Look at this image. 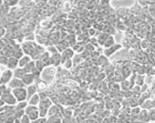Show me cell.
Instances as JSON below:
<instances>
[{
    "label": "cell",
    "instance_id": "obj_1",
    "mask_svg": "<svg viewBox=\"0 0 155 123\" xmlns=\"http://www.w3.org/2000/svg\"><path fill=\"white\" fill-rule=\"evenodd\" d=\"M53 102L52 99L49 98H46L44 99H40L38 108V112H39V117L40 118H47L48 116V111L49 108L52 106Z\"/></svg>",
    "mask_w": 155,
    "mask_h": 123
},
{
    "label": "cell",
    "instance_id": "obj_2",
    "mask_svg": "<svg viewBox=\"0 0 155 123\" xmlns=\"http://www.w3.org/2000/svg\"><path fill=\"white\" fill-rule=\"evenodd\" d=\"M11 92L15 99H17L18 102L21 101H27L28 100V93H27V89L26 87L22 88H17L14 89H11Z\"/></svg>",
    "mask_w": 155,
    "mask_h": 123
},
{
    "label": "cell",
    "instance_id": "obj_3",
    "mask_svg": "<svg viewBox=\"0 0 155 123\" xmlns=\"http://www.w3.org/2000/svg\"><path fill=\"white\" fill-rule=\"evenodd\" d=\"M25 114L28 117L30 121L38 119L39 118V112H38V106H31L28 105L27 108H25Z\"/></svg>",
    "mask_w": 155,
    "mask_h": 123
},
{
    "label": "cell",
    "instance_id": "obj_4",
    "mask_svg": "<svg viewBox=\"0 0 155 123\" xmlns=\"http://www.w3.org/2000/svg\"><path fill=\"white\" fill-rule=\"evenodd\" d=\"M1 99H3V101L5 102V104L6 105H8V106H16V104L18 103L17 99H15V97L13 96V94L11 92V89L8 87L7 91L1 97Z\"/></svg>",
    "mask_w": 155,
    "mask_h": 123
},
{
    "label": "cell",
    "instance_id": "obj_5",
    "mask_svg": "<svg viewBox=\"0 0 155 123\" xmlns=\"http://www.w3.org/2000/svg\"><path fill=\"white\" fill-rule=\"evenodd\" d=\"M13 78H14V76H13V70L7 69L6 70L2 71V73L0 74V84L7 85Z\"/></svg>",
    "mask_w": 155,
    "mask_h": 123
},
{
    "label": "cell",
    "instance_id": "obj_6",
    "mask_svg": "<svg viewBox=\"0 0 155 123\" xmlns=\"http://www.w3.org/2000/svg\"><path fill=\"white\" fill-rule=\"evenodd\" d=\"M120 48H121V45L116 44V43H115L113 46H111V47H110L104 49V56L107 57H109L112 56L114 53H116Z\"/></svg>",
    "mask_w": 155,
    "mask_h": 123
},
{
    "label": "cell",
    "instance_id": "obj_7",
    "mask_svg": "<svg viewBox=\"0 0 155 123\" xmlns=\"http://www.w3.org/2000/svg\"><path fill=\"white\" fill-rule=\"evenodd\" d=\"M8 87L10 89H14L17 88H22L25 87V85L23 84L22 80L20 79H17V78H13L8 83Z\"/></svg>",
    "mask_w": 155,
    "mask_h": 123
},
{
    "label": "cell",
    "instance_id": "obj_8",
    "mask_svg": "<svg viewBox=\"0 0 155 123\" xmlns=\"http://www.w3.org/2000/svg\"><path fill=\"white\" fill-rule=\"evenodd\" d=\"M7 67H8V70H16L17 68H18V59L17 57H13V56L8 57Z\"/></svg>",
    "mask_w": 155,
    "mask_h": 123
},
{
    "label": "cell",
    "instance_id": "obj_9",
    "mask_svg": "<svg viewBox=\"0 0 155 123\" xmlns=\"http://www.w3.org/2000/svg\"><path fill=\"white\" fill-rule=\"evenodd\" d=\"M21 80H22L23 84L25 85V87L29 86V85H32V84H35V81H36L35 79H34V77L30 73H26L24 75V77L21 79Z\"/></svg>",
    "mask_w": 155,
    "mask_h": 123
},
{
    "label": "cell",
    "instance_id": "obj_10",
    "mask_svg": "<svg viewBox=\"0 0 155 123\" xmlns=\"http://www.w3.org/2000/svg\"><path fill=\"white\" fill-rule=\"evenodd\" d=\"M31 60H32V58L29 55H23L18 59V68H22V69L25 68Z\"/></svg>",
    "mask_w": 155,
    "mask_h": 123
},
{
    "label": "cell",
    "instance_id": "obj_11",
    "mask_svg": "<svg viewBox=\"0 0 155 123\" xmlns=\"http://www.w3.org/2000/svg\"><path fill=\"white\" fill-rule=\"evenodd\" d=\"M28 105H31V106H38L39 101H40V98H39V95L38 93H36L35 95H33L32 97H30L28 100Z\"/></svg>",
    "mask_w": 155,
    "mask_h": 123
},
{
    "label": "cell",
    "instance_id": "obj_12",
    "mask_svg": "<svg viewBox=\"0 0 155 123\" xmlns=\"http://www.w3.org/2000/svg\"><path fill=\"white\" fill-rule=\"evenodd\" d=\"M27 93H28V99L32 97L33 95H35L36 93H38V89L36 87L35 84H32V85H29V86H27Z\"/></svg>",
    "mask_w": 155,
    "mask_h": 123
},
{
    "label": "cell",
    "instance_id": "obj_13",
    "mask_svg": "<svg viewBox=\"0 0 155 123\" xmlns=\"http://www.w3.org/2000/svg\"><path fill=\"white\" fill-rule=\"evenodd\" d=\"M138 118L140 120V121H143V122H148L150 119V115H149V112L146 110V109H143V110H140V113L138 117Z\"/></svg>",
    "mask_w": 155,
    "mask_h": 123
},
{
    "label": "cell",
    "instance_id": "obj_14",
    "mask_svg": "<svg viewBox=\"0 0 155 123\" xmlns=\"http://www.w3.org/2000/svg\"><path fill=\"white\" fill-rule=\"evenodd\" d=\"M25 74H26V71L22 68H17L16 70H13V76H14V78H17V79H21Z\"/></svg>",
    "mask_w": 155,
    "mask_h": 123
},
{
    "label": "cell",
    "instance_id": "obj_15",
    "mask_svg": "<svg viewBox=\"0 0 155 123\" xmlns=\"http://www.w3.org/2000/svg\"><path fill=\"white\" fill-rule=\"evenodd\" d=\"M115 44V38H114V37L113 36H108V37L106 38V40H105V42H104V44H103V47L104 48H108V47H111V46H113Z\"/></svg>",
    "mask_w": 155,
    "mask_h": 123
},
{
    "label": "cell",
    "instance_id": "obj_16",
    "mask_svg": "<svg viewBox=\"0 0 155 123\" xmlns=\"http://www.w3.org/2000/svg\"><path fill=\"white\" fill-rule=\"evenodd\" d=\"M24 69V70L26 71V73H32L35 70H36V64H35V61L34 60H31L30 62L25 67V68H23Z\"/></svg>",
    "mask_w": 155,
    "mask_h": 123
},
{
    "label": "cell",
    "instance_id": "obj_17",
    "mask_svg": "<svg viewBox=\"0 0 155 123\" xmlns=\"http://www.w3.org/2000/svg\"><path fill=\"white\" fill-rule=\"evenodd\" d=\"M58 110H59L58 106L52 104V106L49 108V109H48V116H47V117H50V116H56V115H58Z\"/></svg>",
    "mask_w": 155,
    "mask_h": 123
},
{
    "label": "cell",
    "instance_id": "obj_18",
    "mask_svg": "<svg viewBox=\"0 0 155 123\" xmlns=\"http://www.w3.org/2000/svg\"><path fill=\"white\" fill-rule=\"evenodd\" d=\"M108 36L109 35H107L106 33H104V32H102V33H101L99 36H98V37H97V43H99V45L100 46H103V44H104V42H105V40H106V38L108 37Z\"/></svg>",
    "mask_w": 155,
    "mask_h": 123
},
{
    "label": "cell",
    "instance_id": "obj_19",
    "mask_svg": "<svg viewBox=\"0 0 155 123\" xmlns=\"http://www.w3.org/2000/svg\"><path fill=\"white\" fill-rule=\"evenodd\" d=\"M140 113V107H135V108H133L130 110V117H131L133 119H135V118H137L139 117Z\"/></svg>",
    "mask_w": 155,
    "mask_h": 123
},
{
    "label": "cell",
    "instance_id": "obj_20",
    "mask_svg": "<svg viewBox=\"0 0 155 123\" xmlns=\"http://www.w3.org/2000/svg\"><path fill=\"white\" fill-rule=\"evenodd\" d=\"M28 101H21V102H18L17 104H16V106L14 107L15 108H14V110H21V109H23V110H25V108H27V106H28Z\"/></svg>",
    "mask_w": 155,
    "mask_h": 123
},
{
    "label": "cell",
    "instance_id": "obj_21",
    "mask_svg": "<svg viewBox=\"0 0 155 123\" xmlns=\"http://www.w3.org/2000/svg\"><path fill=\"white\" fill-rule=\"evenodd\" d=\"M47 121H48V123H61V118L58 115L50 116V117H48Z\"/></svg>",
    "mask_w": 155,
    "mask_h": 123
},
{
    "label": "cell",
    "instance_id": "obj_22",
    "mask_svg": "<svg viewBox=\"0 0 155 123\" xmlns=\"http://www.w3.org/2000/svg\"><path fill=\"white\" fill-rule=\"evenodd\" d=\"M144 103H142V107L144 108H147V109H150L152 108L155 107V102L154 101H151V100H147V101H143Z\"/></svg>",
    "mask_w": 155,
    "mask_h": 123
},
{
    "label": "cell",
    "instance_id": "obj_23",
    "mask_svg": "<svg viewBox=\"0 0 155 123\" xmlns=\"http://www.w3.org/2000/svg\"><path fill=\"white\" fill-rule=\"evenodd\" d=\"M63 65H64V67H65V69H67V70H70V69H72L73 68V60H72V58L71 59H66L64 62H63Z\"/></svg>",
    "mask_w": 155,
    "mask_h": 123
},
{
    "label": "cell",
    "instance_id": "obj_24",
    "mask_svg": "<svg viewBox=\"0 0 155 123\" xmlns=\"http://www.w3.org/2000/svg\"><path fill=\"white\" fill-rule=\"evenodd\" d=\"M150 42L147 38L142 39V40L140 41V47L141 48H143V49L148 48V47H150Z\"/></svg>",
    "mask_w": 155,
    "mask_h": 123
},
{
    "label": "cell",
    "instance_id": "obj_25",
    "mask_svg": "<svg viewBox=\"0 0 155 123\" xmlns=\"http://www.w3.org/2000/svg\"><path fill=\"white\" fill-rule=\"evenodd\" d=\"M135 82L138 86H141L143 85V82H144V77L142 75H138L136 76L135 78Z\"/></svg>",
    "mask_w": 155,
    "mask_h": 123
},
{
    "label": "cell",
    "instance_id": "obj_26",
    "mask_svg": "<svg viewBox=\"0 0 155 123\" xmlns=\"http://www.w3.org/2000/svg\"><path fill=\"white\" fill-rule=\"evenodd\" d=\"M15 113H14V118H18L20 119L24 115H25V110L21 109V110H14Z\"/></svg>",
    "mask_w": 155,
    "mask_h": 123
},
{
    "label": "cell",
    "instance_id": "obj_27",
    "mask_svg": "<svg viewBox=\"0 0 155 123\" xmlns=\"http://www.w3.org/2000/svg\"><path fill=\"white\" fill-rule=\"evenodd\" d=\"M48 50H47V52L48 53V54H51V56L52 55H54V54H57V53H58V48L56 47H48V48H47Z\"/></svg>",
    "mask_w": 155,
    "mask_h": 123
},
{
    "label": "cell",
    "instance_id": "obj_28",
    "mask_svg": "<svg viewBox=\"0 0 155 123\" xmlns=\"http://www.w3.org/2000/svg\"><path fill=\"white\" fill-rule=\"evenodd\" d=\"M8 89V86L4 85V84H0V98L3 96V94L7 91Z\"/></svg>",
    "mask_w": 155,
    "mask_h": 123
},
{
    "label": "cell",
    "instance_id": "obj_29",
    "mask_svg": "<svg viewBox=\"0 0 155 123\" xmlns=\"http://www.w3.org/2000/svg\"><path fill=\"white\" fill-rule=\"evenodd\" d=\"M8 59V57L7 56H1V57H0V64L7 66Z\"/></svg>",
    "mask_w": 155,
    "mask_h": 123
},
{
    "label": "cell",
    "instance_id": "obj_30",
    "mask_svg": "<svg viewBox=\"0 0 155 123\" xmlns=\"http://www.w3.org/2000/svg\"><path fill=\"white\" fill-rule=\"evenodd\" d=\"M20 123H30V119H29L28 117L25 114V115L20 118Z\"/></svg>",
    "mask_w": 155,
    "mask_h": 123
},
{
    "label": "cell",
    "instance_id": "obj_31",
    "mask_svg": "<svg viewBox=\"0 0 155 123\" xmlns=\"http://www.w3.org/2000/svg\"><path fill=\"white\" fill-rule=\"evenodd\" d=\"M5 34H6V29L3 27L0 26V38L3 37L5 36Z\"/></svg>",
    "mask_w": 155,
    "mask_h": 123
},
{
    "label": "cell",
    "instance_id": "obj_32",
    "mask_svg": "<svg viewBox=\"0 0 155 123\" xmlns=\"http://www.w3.org/2000/svg\"><path fill=\"white\" fill-rule=\"evenodd\" d=\"M6 104H5V102L3 101V99H1V98H0V108H1V107H4Z\"/></svg>",
    "mask_w": 155,
    "mask_h": 123
},
{
    "label": "cell",
    "instance_id": "obj_33",
    "mask_svg": "<svg viewBox=\"0 0 155 123\" xmlns=\"http://www.w3.org/2000/svg\"><path fill=\"white\" fill-rule=\"evenodd\" d=\"M14 123H20V119H18V118H15Z\"/></svg>",
    "mask_w": 155,
    "mask_h": 123
},
{
    "label": "cell",
    "instance_id": "obj_34",
    "mask_svg": "<svg viewBox=\"0 0 155 123\" xmlns=\"http://www.w3.org/2000/svg\"><path fill=\"white\" fill-rule=\"evenodd\" d=\"M4 5V0H0V8Z\"/></svg>",
    "mask_w": 155,
    "mask_h": 123
},
{
    "label": "cell",
    "instance_id": "obj_35",
    "mask_svg": "<svg viewBox=\"0 0 155 123\" xmlns=\"http://www.w3.org/2000/svg\"><path fill=\"white\" fill-rule=\"evenodd\" d=\"M133 123H146V122H143V121H134Z\"/></svg>",
    "mask_w": 155,
    "mask_h": 123
},
{
    "label": "cell",
    "instance_id": "obj_36",
    "mask_svg": "<svg viewBox=\"0 0 155 123\" xmlns=\"http://www.w3.org/2000/svg\"><path fill=\"white\" fill-rule=\"evenodd\" d=\"M140 1H146V0H140Z\"/></svg>",
    "mask_w": 155,
    "mask_h": 123
}]
</instances>
